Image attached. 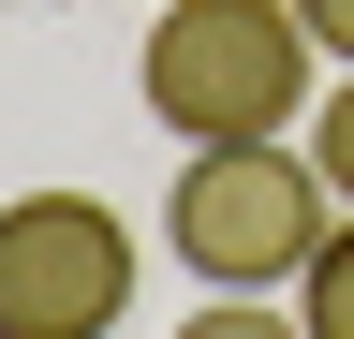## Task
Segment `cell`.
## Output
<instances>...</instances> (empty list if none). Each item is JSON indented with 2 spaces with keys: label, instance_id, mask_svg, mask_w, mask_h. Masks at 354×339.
<instances>
[{
  "label": "cell",
  "instance_id": "6da1fadb",
  "mask_svg": "<svg viewBox=\"0 0 354 339\" xmlns=\"http://www.w3.org/2000/svg\"><path fill=\"white\" fill-rule=\"evenodd\" d=\"M325 45H310L295 0H162L148 15V59H133V89L177 148H236V133H295L310 104H325Z\"/></svg>",
  "mask_w": 354,
  "mask_h": 339
},
{
  "label": "cell",
  "instance_id": "7a4b0ae2",
  "mask_svg": "<svg viewBox=\"0 0 354 339\" xmlns=\"http://www.w3.org/2000/svg\"><path fill=\"white\" fill-rule=\"evenodd\" d=\"M162 236L207 295H281L310 280V251L339 236V177L310 162L295 133H236V148H192L162 192Z\"/></svg>",
  "mask_w": 354,
  "mask_h": 339
},
{
  "label": "cell",
  "instance_id": "3957f363",
  "mask_svg": "<svg viewBox=\"0 0 354 339\" xmlns=\"http://www.w3.org/2000/svg\"><path fill=\"white\" fill-rule=\"evenodd\" d=\"M118 310H133V222L104 192L0 206V339H104Z\"/></svg>",
  "mask_w": 354,
  "mask_h": 339
},
{
  "label": "cell",
  "instance_id": "277c9868",
  "mask_svg": "<svg viewBox=\"0 0 354 339\" xmlns=\"http://www.w3.org/2000/svg\"><path fill=\"white\" fill-rule=\"evenodd\" d=\"M295 310H310V339H354V222L310 251V280H295Z\"/></svg>",
  "mask_w": 354,
  "mask_h": 339
},
{
  "label": "cell",
  "instance_id": "5b68a950",
  "mask_svg": "<svg viewBox=\"0 0 354 339\" xmlns=\"http://www.w3.org/2000/svg\"><path fill=\"white\" fill-rule=\"evenodd\" d=\"M177 339H310V310H281V295H207Z\"/></svg>",
  "mask_w": 354,
  "mask_h": 339
},
{
  "label": "cell",
  "instance_id": "8992f818",
  "mask_svg": "<svg viewBox=\"0 0 354 339\" xmlns=\"http://www.w3.org/2000/svg\"><path fill=\"white\" fill-rule=\"evenodd\" d=\"M310 162H325L339 206H354V74H325V104H310Z\"/></svg>",
  "mask_w": 354,
  "mask_h": 339
},
{
  "label": "cell",
  "instance_id": "52a82bcc",
  "mask_svg": "<svg viewBox=\"0 0 354 339\" xmlns=\"http://www.w3.org/2000/svg\"><path fill=\"white\" fill-rule=\"evenodd\" d=\"M295 15H310V45H325V59L354 74V0H295Z\"/></svg>",
  "mask_w": 354,
  "mask_h": 339
}]
</instances>
